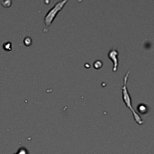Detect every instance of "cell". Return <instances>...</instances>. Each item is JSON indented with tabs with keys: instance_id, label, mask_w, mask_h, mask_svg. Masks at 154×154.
<instances>
[{
	"instance_id": "obj_1",
	"label": "cell",
	"mask_w": 154,
	"mask_h": 154,
	"mask_svg": "<svg viewBox=\"0 0 154 154\" xmlns=\"http://www.w3.org/2000/svg\"><path fill=\"white\" fill-rule=\"evenodd\" d=\"M129 75H130V71H128L127 73L126 74V75L123 78V86L122 87V94H123V100L124 102L125 105H126L129 109L131 110V111L132 112L133 114L134 119H135V122L137 123H138L139 125H142L144 123V121L141 119V117H140L139 114L135 111V110L134 109L132 105V98H131L130 94H129V91H128L127 89V81L128 78H129Z\"/></svg>"
},
{
	"instance_id": "obj_2",
	"label": "cell",
	"mask_w": 154,
	"mask_h": 154,
	"mask_svg": "<svg viewBox=\"0 0 154 154\" xmlns=\"http://www.w3.org/2000/svg\"><path fill=\"white\" fill-rule=\"evenodd\" d=\"M68 2V0H63V1H60L56 3L54 6H53L52 8L46 14L45 17V19H44V22L45 24L47 26H50L52 24V23L54 22V19L57 17V14L63 8V7L65 6V5Z\"/></svg>"
},
{
	"instance_id": "obj_3",
	"label": "cell",
	"mask_w": 154,
	"mask_h": 154,
	"mask_svg": "<svg viewBox=\"0 0 154 154\" xmlns=\"http://www.w3.org/2000/svg\"><path fill=\"white\" fill-rule=\"evenodd\" d=\"M119 52L116 48H113L111 51L108 53V57L111 60V61L114 63V66H113V72H116L118 69V65H119Z\"/></svg>"
},
{
	"instance_id": "obj_4",
	"label": "cell",
	"mask_w": 154,
	"mask_h": 154,
	"mask_svg": "<svg viewBox=\"0 0 154 154\" xmlns=\"http://www.w3.org/2000/svg\"><path fill=\"white\" fill-rule=\"evenodd\" d=\"M102 63L101 61H99V60H97L96 63H94L95 69H100V68H102Z\"/></svg>"
},
{
	"instance_id": "obj_5",
	"label": "cell",
	"mask_w": 154,
	"mask_h": 154,
	"mask_svg": "<svg viewBox=\"0 0 154 154\" xmlns=\"http://www.w3.org/2000/svg\"><path fill=\"white\" fill-rule=\"evenodd\" d=\"M17 154H28V153H27L26 150H25L24 148H22L19 150V152H18Z\"/></svg>"
}]
</instances>
